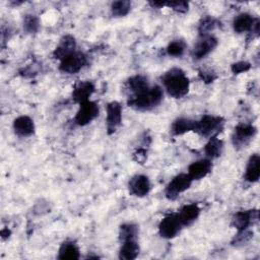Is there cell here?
Returning <instances> with one entry per match:
<instances>
[{
  "instance_id": "cell-1",
  "label": "cell",
  "mask_w": 260,
  "mask_h": 260,
  "mask_svg": "<svg viewBox=\"0 0 260 260\" xmlns=\"http://www.w3.org/2000/svg\"><path fill=\"white\" fill-rule=\"evenodd\" d=\"M161 80L168 94L174 99H182L189 91V78L180 68L170 69L161 76Z\"/></svg>"
},
{
  "instance_id": "cell-2",
  "label": "cell",
  "mask_w": 260,
  "mask_h": 260,
  "mask_svg": "<svg viewBox=\"0 0 260 260\" xmlns=\"http://www.w3.org/2000/svg\"><path fill=\"white\" fill-rule=\"evenodd\" d=\"M162 96L164 91L161 87L154 85L152 87H148V89L140 94L129 96L128 105L138 111H149L161 103Z\"/></svg>"
},
{
  "instance_id": "cell-3",
  "label": "cell",
  "mask_w": 260,
  "mask_h": 260,
  "mask_svg": "<svg viewBox=\"0 0 260 260\" xmlns=\"http://www.w3.org/2000/svg\"><path fill=\"white\" fill-rule=\"evenodd\" d=\"M224 120L219 116L204 115L199 121H196L195 132L203 137H215L223 128Z\"/></svg>"
},
{
  "instance_id": "cell-4",
  "label": "cell",
  "mask_w": 260,
  "mask_h": 260,
  "mask_svg": "<svg viewBox=\"0 0 260 260\" xmlns=\"http://www.w3.org/2000/svg\"><path fill=\"white\" fill-rule=\"evenodd\" d=\"M257 129L252 124L241 123L237 125L232 134V142L236 148H243L247 146L255 137Z\"/></svg>"
},
{
  "instance_id": "cell-5",
  "label": "cell",
  "mask_w": 260,
  "mask_h": 260,
  "mask_svg": "<svg viewBox=\"0 0 260 260\" xmlns=\"http://www.w3.org/2000/svg\"><path fill=\"white\" fill-rule=\"evenodd\" d=\"M193 180L188 174H180L174 177L166 187V197L170 200H175L178 196L190 188Z\"/></svg>"
},
{
  "instance_id": "cell-6",
  "label": "cell",
  "mask_w": 260,
  "mask_h": 260,
  "mask_svg": "<svg viewBox=\"0 0 260 260\" xmlns=\"http://www.w3.org/2000/svg\"><path fill=\"white\" fill-rule=\"evenodd\" d=\"M86 62V56L82 52L75 51L60 61L59 69L63 73L75 74L85 66Z\"/></svg>"
},
{
  "instance_id": "cell-7",
  "label": "cell",
  "mask_w": 260,
  "mask_h": 260,
  "mask_svg": "<svg viewBox=\"0 0 260 260\" xmlns=\"http://www.w3.org/2000/svg\"><path fill=\"white\" fill-rule=\"evenodd\" d=\"M183 224L178 214H169L165 216L158 224V234L164 239H173L181 232Z\"/></svg>"
},
{
  "instance_id": "cell-8",
  "label": "cell",
  "mask_w": 260,
  "mask_h": 260,
  "mask_svg": "<svg viewBox=\"0 0 260 260\" xmlns=\"http://www.w3.org/2000/svg\"><path fill=\"white\" fill-rule=\"evenodd\" d=\"M99 106L92 101H86L79 105L74 122L79 126H85L99 116Z\"/></svg>"
},
{
  "instance_id": "cell-9",
  "label": "cell",
  "mask_w": 260,
  "mask_h": 260,
  "mask_svg": "<svg viewBox=\"0 0 260 260\" xmlns=\"http://www.w3.org/2000/svg\"><path fill=\"white\" fill-rule=\"evenodd\" d=\"M122 121V106L120 103L113 101L107 105L106 124L109 134H113Z\"/></svg>"
},
{
  "instance_id": "cell-10",
  "label": "cell",
  "mask_w": 260,
  "mask_h": 260,
  "mask_svg": "<svg viewBox=\"0 0 260 260\" xmlns=\"http://www.w3.org/2000/svg\"><path fill=\"white\" fill-rule=\"evenodd\" d=\"M217 46V40L215 37L208 35L201 37V39L195 44L192 50V57L195 60H200L211 53Z\"/></svg>"
},
{
  "instance_id": "cell-11",
  "label": "cell",
  "mask_w": 260,
  "mask_h": 260,
  "mask_svg": "<svg viewBox=\"0 0 260 260\" xmlns=\"http://www.w3.org/2000/svg\"><path fill=\"white\" fill-rule=\"evenodd\" d=\"M128 189L131 195L136 197H144L151 189L150 181L145 175H135L130 179Z\"/></svg>"
},
{
  "instance_id": "cell-12",
  "label": "cell",
  "mask_w": 260,
  "mask_h": 260,
  "mask_svg": "<svg viewBox=\"0 0 260 260\" xmlns=\"http://www.w3.org/2000/svg\"><path fill=\"white\" fill-rule=\"evenodd\" d=\"M258 220V211L256 209L252 210H242L236 212L232 217V224L238 231L249 229L251 224Z\"/></svg>"
},
{
  "instance_id": "cell-13",
  "label": "cell",
  "mask_w": 260,
  "mask_h": 260,
  "mask_svg": "<svg viewBox=\"0 0 260 260\" xmlns=\"http://www.w3.org/2000/svg\"><path fill=\"white\" fill-rule=\"evenodd\" d=\"M212 170V164L208 158L198 159L193 161L188 168V175L194 180H200L206 177Z\"/></svg>"
},
{
  "instance_id": "cell-14",
  "label": "cell",
  "mask_w": 260,
  "mask_h": 260,
  "mask_svg": "<svg viewBox=\"0 0 260 260\" xmlns=\"http://www.w3.org/2000/svg\"><path fill=\"white\" fill-rule=\"evenodd\" d=\"M75 48H76L75 39L70 35L64 36L60 40V42L57 45V47L55 48V50L53 51V56L55 59H58L61 61L62 59H64L68 55H70L71 53L75 52Z\"/></svg>"
},
{
  "instance_id": "cell-15",
  "label": "cell",
  "mask_w": 260,
  "mask_h": 260,
  "mask_svg": "<svg viewBox=\"0 0 260 260\" xmlns=\"http://www.w3.org/2000/svg\"><path fill=\"white\" fill-rule=\"evenodd\" d=\"M94 84L91 81H80L75 85L72 91V99L75 103L81 104L89 101V98L94 92Z\"/></svg>"
},
{
  "instance_id": "cell-16",
  "label": "cell",
  "mask_w": 260,
  "mask_h": 260,
  "mask_svg": "<svg viewBox=\"0 0 260 260\" xmlns=\"http://www.w3.org/2000/svg\"><path fill=\"white\" fill-rule=\"evenodd\" d=\"M13 129L18 136L27 137L34 134L35 123L28 116H19L13 121Z\"/></svg>"
},
{
  "instance_id": "cell-17",
  "label": "cell",
  "mask_w": 260,
  "mask_h": 260,
  "mask_svg": "<svg viewBox=\"0 0 260 260\" xmlns=\"http://www.w3.org/2000/svg\"><path fill=\"white\" fill-rule=\"evenodd\" d=\"M177 214H178V217L181 220L183 226L190 225L198 218V216L200 214V208L195 203L186 204L179 210V212Z\"/></svg>"
},
{
  "instance_id": "cell-18",
  "label": "cell",
  "mask_w": 260,
  "mask_h": 260,
  "mask_svg": "<svg viewBox=\"0 0 260 260\" xmlns=\"http://www.w3.org/2000/svg\"><path fill=\"white\" fill-rule=\"evenodd\" d=\"M258 18H254L249 13H241L237 15L233 21V28L238 34L251 31Z\"/></svg>"
},
{
  "instance_id": "cell-19",
  "label": "cell",
  "mask_w": 260,
  "mask_h": 260,
  "mask_svg": "<svg viewBox=\"0 0 260 260\" xmlns=\"http://www.w3.org/2000/svg\"><path fill=\"white\" fill-rule=\"evenodd\" d=\"M260 177V156L255 153L252 154L248 160L246 172H245V180L249 183H255L259 180Z\"/></svg>"
},
{
  "instance_id": "cell-20",
  "label": "cell",
  "mask_w": 260,
  "mask_h": 260,
  "mask_svg": "<svg viewBox=\"0 0 260 260\" xmlns=\"http://www.w3.org/2000/svg\"><path fill=\"white\" fill-rule=\"evenodd\" d=\"M127 89L130 92V96H134L142 93L146 89H148L149 85L147 82V78L142 75H134L130 77L127 82Z\"/></svg>"
},
{
  "instance_id": "cell-21",
  "label": "cell",
  "mask_w": 260,
  "mask_h": 260,
  "mask_svg": "<svg viewBox=\"0 0 260 260\" xmlns=\"http://www.w3.org/2000/svg\"><path fill=\"white\" fill-rule=\"evenodd\" d=\"M78 246L73 241H65L59 248L58 258L61 260H76L80 257Z\"/></svg>"
},
{
  "instance_id": "cell-22",
  "label": "cell",
  "mask_w": 260,
  "mask_h": 260,
  "mask_svg": "<svg viewBox=\"0 0 260 260\" xmlns=\"http://www.w3.org/2000/svg\"><path fill=\"white\" fill-rule=\"evenodd\" d=\"M196 121L188 118H178L176 119L171 127V131L174 135H183L190 131H195Z\"/></svg>"
},
{
  "instance_id": "cell-23",
  "label": "cell",
  "mask_w": 260,
  "mask_h": 260,
  "mask_svg": "<svg viewBox=\"0 0 260 260\" xmlns=\"http://www.w3.org/2000/svg\"><path fill=\"white\" fill-rule=\"evenodd\" d=\"M139 254V246L136 240H129L122 242L121 248L119 250V258L124 260L135 259Z\"/></svg>"
},
{
  "instance_id": "cell-24",
  "label": "cell",
  "mask_w": 260,
  "mask_h": 260,
  "mask_svg": "<svg viewBox=\"0 0 260 260\" xmlns=\"http://www.w3.org/2000/svg\"><path fill=\"white\" fill-rule=\"evenodd\" d=\"M223 150V142L221 139L215 137L209 138L208 142L204 146V152L209 158H216L220 156Z\"/></svg>"
},
{
  "instance_id": "cell-25",
  "label": "cell",
  "mask_w": 260,
  "mask_h": 260,
  "mask_svg": "<svg viewBox=\"0 0 260 260\" xmlns=\"http://www.w3.org/2000/svg\"><path fill=\"white\" fill-rule=\"evenodd\" d=\"M138 236V226L134 223H124L119 229V239L121 242L136 240Z\"/></svg>"
},
{
  "instance_id": "cell-26",
  "label": "cell",
  "mask_w": 260,
  "mask_h": 260,
  "mask_svg": "<svg viewBox=\"0 0 260 260\" xmlns=\"http://www.w3.org/2000/svg\"><path fill=\"white\" fill-rule=\"evenodd\" d=\"M217 25H218V21L214 17L209 15L202 17L198 24V31L200 37L208 36L209 32H211Z\"/></svg>"
},
{
  "instance_id": "cell-27",
  "label": "cell",
  "mask_w": 260,
  "mask_h": 260,
  "mask_svg": "<svg viewBox=\"0 0 260 260\" xmlns=\"http://www.w3.org/2000/svg\"><path fill=\"white\" fill-rule=\"evenodd\" d=\"M131 9V3L126 0H120L115 1L111 5V11L112 14L116 17H122L129 13Z\"/></svg>"
},
{
  "instance_id": "cell-28",
  "label": "cell",
  "mask_w": 260,
  "mask_h": 260,
  "mask_svg": "<svg viewBox=\"0 0 260 260\" xmlns=\"http://www.w3.org/2000/svg\"><path fill=\"white\" fill-rule=\"evenodd\" d=\"M40 28V20L36 15L26 14L23 18V29L27 34H36Z\"/></svg>"
},
{
  "instance_id": "cell-29",
  "label": "cell",
  "mask_w": 260,
  "mask_h": 260,
  "mask_svg": "<svg viewBox=\"0 0 260 260\" xmlns=\"http://www.w3.org/2000/svg\"><path fill=\"white\" fill-rule=\"evenodd\" d=\"M186 45L181 40H175L171 42L167 47V53L173 57H180L185 51Z\"/></svg>"
},
{
  "instance_id": "cell-30",
  "label": "cell",
  "mask_w": 260,
  "mask_h": 260,
  "mask_svg": "<svg viewBox=\"0 0 260 260\" xmlns=\"http://www.w3.org/2000/svg\"><path fill=\"white\" fill-rule=\"evenodd\" d=\"M253 238V232H251L249 229H245L242 231H238L237 235H235L232 244L234 246H242L250 242V240Z\"/></svg>"
},
{
  "instance_id": "cell-31",
  "label": "cell",
  "mask_w": 260,
  "mask_h": 260,
  "mask_svg": "<svg viewBox=\"0 0 260 260\" xmlns=\"http://www.w3.org/2000/svg\"><path fill=\"white\" fill-rule=\"evenodd\" d=\"M165 6H168L169 8H172L176 12L179 13H185L188 11L189 4L187 1H170V2H165Z\"/></svg>"
},
{
  "instance_id": "cell-32",
  "label": "cell",
  "mask_w": 260,
  "mask_h": 260,
  "mask_svg": "<svg viewBox=\"0 0 260 260\" xmlns=\"http://www.w3.org/2000/svg\"><path fill=\"white\" fill-rule=\"evenodd\" d=\"M250 68H251V64L247 61H239V62L232 64V66H231L232 72L234 74H240V73L247 72Z\"/></svg>"
},
{
  "instance_id": "cell-33",
  "label": "cell",
  "mask_w": 260,
  "mask_h": 260,
  "mask_svg": "<svg viewBox=\"0 0 260 260\" xmlns=\"http://www.w3.org/2000/svg\"><path fill=\"white\" fill-rule=\"evenodd\" d=\"M199 77L204 83H211L216 79V74L211 69H203L199 71Z\"/></svg>"
},
{
  "instance_id": "cell-34",
  "label": "cell",
  "mask_w": 260,
  "mask_h": 260,
  "mask_svg": "<svg viewBox=\"0 0 260 260\" xmlns=\"http://www.w3.org/2000/svg\"><path fill=\"white\" fill-rule=\"evenodd\" d=\"M133 159L138 164H143L147 159V151L144 148H139L133 153Z\"/></svg>"
},
{
  "instance_id": "cell-35",
  "label": "cell",
  "mask_w": 260,
  "mask_h": 260,
  "mask_svg": "<svg viewBox=\"0 0 260 260\" xmlns=\"http://www.w3.org/2000/svg\"><path fill=\"white\" fill-rule=\"evenodd\" d=\"M149 4L155 8H161L162 6H165V2H149Z\"/></svg>"
}]
</instances>
